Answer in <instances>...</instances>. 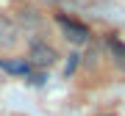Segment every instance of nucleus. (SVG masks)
<instances>
[{"label": "nucleus", "instance_id": "2", "mask_svg": "<svg viewBox=\"0 0 125 116\" xmlns=\"http://www.w3.org/2000/svg\"><path fill=\"white\" fill-rule=\"evenodd\" d=\"M56 22H58V28L64 31V36H67L72 44H86L89 41V28L86 25H81V22H75L70 17H56Z\"/></svg>", "mask_w": 125, "mask_h": 116}, {"label": "nucleus", "instance_id": "1", "mask_svg": "<svg viewBox=\"0 0 125 116\" xmlns=\"http://www.w3.org/2000/svg\"><path fill=\"white\" fill-rule=\"evenodd\" d=\"M56 58H58V53L47 44V41H42V39L31 41V47H28V64H31V66L47 69V66H53V64H56Z\"/></svg>", "mask_w": 125, "mask_h": 116}, {"label": "nucleus", "instance_id": "3", "mask_svg": "<svg viewBox=\"0 0 125 116\" xmlns=\"http://www.w3.org/2000/svg\"><path fill=\"white\" fill-rule=\"evenodd\" d=\"M14 44H17V25L6 14H0V53L3 50H11Z\"/></svg>", "mask_w": 125, "mask_h": 116}, {"label": "nucleus", "instance_id": "4", "mask_svg": "<svg viewBox=\"0 0 125 116\" xmlns=\"http://www.w3.org/2000/svg\"><path fill=\"white\" fill-rule=\"evenodd\" d=\"M106 44H108V50H111V55H114L117 66H120V69H125V44H122L120 39H114V36L106 41Z\"/></svg>", "mask_w": 125, "mask_h": 116}, {"label": "nucleus", "instance_id": "5", "mask_svg": "<svg viewBox=\"0 0 125 116\" xmlns=\"http://www.w3.org/2000/svg\"><path fill=\"white\" fill-rule=\"evenodd\" d=\"M0 66L6 72H14V75H28V61H3L0 58Z\"/></svg>", "mask_w": 125, "mask_h": 116}]
</instances>
